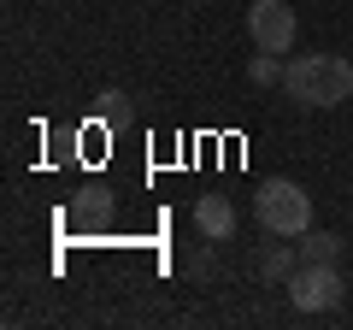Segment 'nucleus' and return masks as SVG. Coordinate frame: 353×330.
<instances>
[{
	"mask_svg": "<svg viewBox=\"0 0 353 330\" xmlns=\"http://www.w3.org/2000/svg\"><path fill=\"white\" fill-rule=\"evenodd\" d=\"M294 6L289 0H253L248 6V36H253V48H265V53H289L294 48Z\"/></svg>",
	"mask_w": 353,
	"mask_h": 330,
	"instance_id": "20e7f679",
	"label": "nucleus"
},
{
	"mask_svg": "<svg viewBox=\"0 0 353 330\" xmlns=\"http://www.w3.org/2000/svg\"><path fill=\"white\" fill-rule=\"evenodd\" d=\"M283 289H289V301L301 307V313H330V307H341V295H347V278H341V266L301 260V271H294Z\"/></svg>",
	"mask_w": 353,
	"mask_h": 330,
	"instance_id": "7ed1b4c3",
	"label": "nucleus"
},
{
	"mask_svg": "<svg viewBox=\"0 0 353 330\" xmlns=\"http://www.w3.org/2000/svg\"><path fill=\"white\" fill-rule=\"evenodd\" d=\"M194 230H201L206 242L236 236V206H230V195H201V201H194Z\"/></svg>",
	"mask_w": 353,
	"mask_h": 330,
	"instance_id": "39448f33",
	"label": "nucleus"
},
{
	"mask_svg": "<svg viewBox=\"0 0 353 330\" xmlns=\"http://www.w3.org/2000/svg\"><path fill=\"white\" fill-rule=\"evenodd\" d=\"M294 271H301V248H283V242H271L259 254V278L265 283H289Z\"/></svg>",
	"mask_w": 353,
	"mask_h": 330,
	"instance_id": "423d86ee",
	"label": "nucleus"
},
{
	"mask_svg": "<svg viewBox=\"0 0 353 330\" xmlns=\"http://www.w3.org/2000/svg\"><path fill=\"white\" fill-rule=\"evenodd\" d=\"M101 113H106V118L124 113V89H106V95H101Z\"/></svg>",
	"mask_w": 353,
	"mask_h": 330,
	"instance_id": "1a4fd4ad",
	"label": "nucleus"
},
{
	"mask_svg": "<svg viewBox=\"0 0 353 330\" xmlns=\"http://www.w3.org/2000/svg\"><path fill=\"white\" fill-rule=\"evenodd\" d=\"M248 77H253V83H259V89H271V83H283V59H277V53H253V59H248Z\"/></svg>",
	"mask_w": 353,
	"mask_h": 330,
	"instance_id": "6e6552de",
	"label": "nucleus"
},
{
	"mask_svg": "<svg viewBox=\"0 0 353 330\" xmlns=\"http://www.w3.org/2000/svg\"><path fill=\"white\" fill-rule=\"evenodd\" d=\"M253 213H259V224L271 236H306L312 230V195L294 177H271L253 189Z\"/></svg>",
	"mask_w": 353,
	"mask_h": 330,
	"instance_id": "f03ea898",
	"label": "nucleus"
},
{
	"mask_svg": "<svg viewBox=\"0 0 353 330\" xmlns=\"http://www.w3.org/2000/svg\"><path fill=\"white\" fill-rule=\"evenodd\" d=\"M283 95L294 106H341L353 101V65L341 53H301V59L283 65Z\"/></svg>",
	"mask_w": 353,
	"mask_h": 330,
	"instance_id": "f257e3e1",
	"label": "nucleus"
},
{
	"mask_svg": "<svg viewBox=\"0 0 353 330\" xmlns=\"http://www.w3.org/2000/svg\"><path fill=\"white\" fill-rule=\"evenodd\" d=\"M301 260L341 266V236H336V230H306V236H301Z\"/></svg>",
	"mask_w": 353,
	"mask_h": 330,
	"instance_id": "0eeeda50",
	"label": "nucleus"
}]
</instances>
